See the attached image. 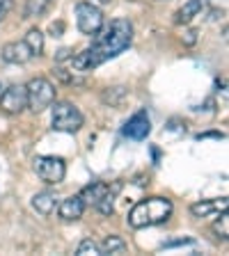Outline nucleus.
<instances>
[{
  "mask_svg": "<svg viewBox=\"0 0 229 256\" xmlns=\"http://www.w3.org/2000/svg\"><path fill=\"white\" fill-rule=\"evenodd\" d=\"M94 37L96 39L90 48H85L83 53L71 58V69L78 71V74L94 71L99 64L124 53L133 42V26L126 18H115V21H110V26L96 32Z\"/></svg>",
  "mask_w": 229,
  "mask_h": 256,
  "instance_id": "nucleus-1",
  "label": "nucleus"
},
{
  "mask_svg": "<svg viewBox=\"0 0 229 256\" xmlns=\"http://www.w3.org/2000/svg\"><path fill=\"white\" fill-rule=\"evenodd\" d=\"M172 215V202L165 197H147L138 202L131 213H128V224L133 229H144V226H156V224L167 222Z\"/></svg>",
  "mask_w": 229,
  "mask_h": 256,
  "instance_id": "nucleus-2",
  "label": "nucleus"
},
{
  "mask_svg": "<svg viewBox=\"0 0 229 256\" xmlns=\"http://www.w3.org/2000/svg\"><path fill=\"white\" fill-rule=\"evenodd\" d=\"M85 117L83 112L69 101H53V114H51V124H53V130L60 133H76L80 130Z\"/></svg>",
  "mask_w": 229,
  "mask_h": 256,
  "instance_id": "nucleus-3",
  "label": "nucleus"
},
{
  "mask_svg": "<svg viewBox=\"0 0 229 256\" xmlns=\"http://www.w3.org/2000/svg\"><path fill=\"white\" fill-rule=\"evenodd\" d=\"M26 94H28V108L32 112H44L55 101V87L46 78H32L26 85Z\"/></svg>",
  "mask_w": 229,
  "mask_h": 256,
  "instance_id": "nucleus-4",
  "label": "nucleus"
},
{
  "mask_svg": "<svg viewBox=\"0 0 229 256\" xmlns=\"http://www.w3.org/2000/svg\"><path fill=\"white\" fill-rule=\"evenodd\" d=\"M35 162V172L48 186H58V183L64 181V174H67V165L64 160L58 158V156H37L32 160Z\"/></svg>",
  "mask_w": 229,
  "mask_h": 256,
  "instance_id": "nucleus-5",
  "label": "nucleus"
},
{
  "mask_svg": "<svg viewBox=\"0 0 229 256\" xmlns=\"http://www.w3.org/2000/svg\"><path fill=\"white\" fill-rule=\"evenodd\" d=\"M76 26H78V30L83 34L94 37L96 32L103 28V12L96 5H92V2H80L76 7Z\"/></svg>",
  "mask_w": 229,
  "mask_h": 256,
  "instance_id": "nucleus-6",
  "label": "nucleus"
},
{
  "mask_svg": "<svg viewBox=\"0 0 229 256\" xmlns=\"http://www.w3.org/2000/svg\"><path fill=\"white\" fill-rule=\"evenodd\" d=\"M28 108V94L23 85H12L3 92L0 96V110L10 112V114H19Z\"/></svg>",
  "mask_w": 229,
  "mask_h": 256,
  "instance_id": "nucleus-7",
  "label": "nucleus"
},
{
  "mask_svg": "<svg viewBox=\"0 0 229 256\" xmlns=\"http://www.w3.org/2000/svg\"><path fill=\"white\" fill-rule=\"evenodd\" d=\"M149 133H151V122H149V117H147V112H138V114H133V117L126 122V126H124V135L131 138V140H135V142L147 140Z\"/></svg>",
  "mask_w": 229,
  "mask_h": 256,
  "instance_id": "nucleus-8",
  "label": "nucleus"
},
{
  "mask_svg": "<svg viewBox=\"0 0 229 256\" xmlns=\"http://www.w3.org/2000/svg\"><path fill=\"white\" fill-rule=\"evenodd\" d=\"M227 206H229V199L227 197L202 199V202L192 204V206H190V213L195 215V218H211V215H215V213H222V210H227Z\"/></svg>",
  "mask_w": 229,
  "mask_h": 256,
  "instance_id": "nucleus-9",
  "label": "nucleus"
},
{
  "mask_svg": "<svg viewBox=\"0 0 229 256\" xmlns=\"http://www.w3.org/2000/svg\"><path fill=\"white\" fill-rule=\"evenodd\" d=\"M32 58H35V55H32L30 46H28L26 42H12L3 48V60H5L7 64H26L28 60H32Z\"/></svg>",
  "mask_w": 229,
  "mask_h": 256,
  "instance_id": "nucleus-10",
  "label": "nucleus"
},
{
  "mask_svg": "<svg viewBox=\"0 0 229 256\" xmlns=\"http://www.w3.org/2000/svg\"><path fill=\"white\" fill-rule=\"evenodd\" d=\"M83 213H85V204H83V199H80L78 194L62 199V204H60V208H58L60 220H64V222L80 220V218H83Z\"/></svg>",
  "mask_w": 229,
  "mask_h": 256,
  "instance_id": "nucleus-11",
  "label": "nucleus"
},
{
  "mask_svg": "<svg viewBox=\"0 0 229 256\" xmlns=\"http://www.w3.org/2000/svg\"><path fill=\"white\" fill-rule=\"evenodd\" d=\"M58 206V197H55L53 192H37L35 197H32V208L37 210L39 215H51Z\"/></svg>",
  "mask_w": 229,
  "mask_h": 256,
  "instance_id": "nucleus-12",
  "label": "nucleus"
},
{
  "mask_svg": "<svg viewBox=\"0 0 229 256\" xmlns=\"http://www.w3.org/2000/svg\"><path fill=\"white\" fill-rule=\"evenodd\" d=\"M106 192H108L106 183L94 181V183H90L87 188H83V192H80L78 197L83 199V204H85V206H96V202H99V199H101Z\"/></svg>",
  "mask_w": 229,
  "mask_h": 256,
  "instance_id": "nucleus-13",
  "label": "nucleus"
},
{
  "mask_svg": "<svg viewBox=\"0 0 229 256\" xmlns=\"http://www.w3.org/2000/svg\"><path fill=\"white\" fill-rule=\"evenodd\" d=\"M202 10H204V0H188L186 5L176 12L174 21L176 23H188V21H192V18H195V16H197Z\"/></svg>",
  "mask_w": 229,
  "mask_h": 256,
  "instance_id": "nucleus-14",
  "label": "nucleus"
},
{
  "mask_svg": "<svg viewBox=\"0 0 229 256\" xmlns=\"http://www.w3.org/2000/svg\"><path fill=\"white\" fill-rule=\"evenodd\" d=\"M101 254H124L126 252V242H124L119 236H108L103 240V245H99Z\"/></svg>",
  "mask_w": 229,
  "mask_h": 256,
  "instance_id": "nucleus-15",
  "label": "nucleus"
},
{
  "mask_svg": "<svg viewBox=\"0 0 229 256\" xmlns=\"http://www.w3.org/2000/svg\"><path fill=\"white\" fill-rule=\"evenodd\" d=\"M23 42L30 46L32 55H42V50H44V34H42V30L32 28V30L26 34V39H23Z\"/></svg>",
  "mask_w": 229,
  "mask_h": 256,
  "instance_id": "nucleus-16",
  "label": "nucleus"
},
{
  "mask_svg": "<svg viewBox=\"0 0 229 256\" xmlns=\"http://www.w3.org/2000/svg\"><path fill=\"white\" fill-rule=\"evenodd\" d=\"M117 188H115L112 192H110V188H108L106 194H103V197L96 202V210H99L101 215H112V210H115V206H112V199H115V192H117Z\"/></svg>",
  "mask_w": 229,
  "mask_h": 256,
  "instance_id": "nucleus-17",
  "label": "nucleus"
},
{
  "mask_svg": "<svg viewBox=\"0 0 229 256\" xmlns=\"http://www.w3.org/2000/svg\"><path fill=\"white\" fill-rule=\"evenodd\" d=\"M76 256H101V250L92 238H85L76 250Z\"/></svg>",
  "mask_w": 229,
  "mask_h": 256,
  "instance_id": "nucleus-18",
  "label": "nucleus"
},
{
  "mask_svg": "<svg viewBox=\"0 0 229 256\" xmlns=\"http://www.w3.org/2000/svg\"><path fill=\"white\" fill-rule=\"evenodd\" d=\"M213 231L222 240H227V236H229V215H227V210H222V213H220V220L213 224Z\"/></svg>",
  "mask_w": 229,
  "mask_h": 256,
  "instance_id": "nucleus-19",
  "label": "nucleus"
},
{
  "mask_svg": "<svg viewBox=\"0 0 229 256\" xmlns=\"http://www.w3.org/2000/svg\"><path fill=\"white\" fill-rule=\"evenodd\" d=\"M14 7V0H0V21L10 14V10Z\"/></svg>",
  "mask_w": 229,
  "mask_h": 256,
  "instance_id": "nucleus-20",
  "label": "nucleus"
},
{
  "mask_svg": "<svg viewBox=\"0 0 229 256\" xmlns=\"http://www.w3.org/2000/svg\"><path fill=\"white\" fill-rule=\"evenodd\" d=\"M179 245H192V238H181V240H172V242H165V247H179Z\"/></svg>",
  "mask_w": 229,
  "mask_h": 256,
  "instance_id": "nucleus-21",
  "label": "nucleus"
},
{
  "mask_svg": "<svg viewBox=\"0 0 229 256\" xmlns=\"http://www.w3.org/2000/svg\"><path fill=\"white\" fill-rule=\"evenodd\" d=\"M188 37H186V44H195V39H197V32L195 30H190V32H186Z\"/></svg>",
  "mask_w": 229,
  "mask_h": 256,
  "instance_id": "nucleus-22",
  "label": "nucleus"
},
{
  "mask_svg": "<svg viewBox=\"0 0 229 256\" xmlns=\"http://www.w3.org/2000/svg\"><path fill=\"white\" fill-rule=\"evenodd\" d=\"M99 2H108V0H99Z\"/></svg>",
  "mask_w": 229,
  "mask_h": 256,
  "instance_id": "nucleus-23",
  "label": "nucleus"
},
{
  "mask_svg": "<svg viewBox=\"0 0 229 256\" xmlns=\"http://www.w3.org/2000/svg\"><path fill=\"white\" fill-rule=\"evenodd\" d=\"M46 2H51V0H46Z\"/></svg>",
  "mask_w": 229,
  "mask_h": 256,
  "instance_id": "nucleus-24",
  "label": "nucleus"
}]
</instances>
